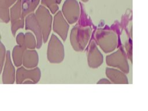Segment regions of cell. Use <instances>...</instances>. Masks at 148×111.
Listing matches in <instances>:
<instances>
[{
  "label": "cell",
  "instance_id": "1",
  "mask_svg": "<svg viewBox=\"0 0 148 111\" xmlns=\"http://www.w3.org/2000/svg\"><path fill=\"white\" fill-rule=\"evenodd\" d=\"M91 28L90 27H83L78 24L72 28L71 34V43L76 51L84 50L90 39Z\"/></svg>",
  "mask_w": 148,
  "mask_h": 111
},
{
  "label": "cell",
  "instance_id": "2",
  "mask_svg": "<svg viewBox=\"0 0 148 111\" xmlns=\"http://www.w3.org/2000/svg\"><path fill=\"white\" fill-rule=\"evenodd\" d=\"M35 15L41 29L43 41L46 43L51 31L52 16L49 10L43 5L38 7Z\"/></svg>",
  "mask_w": 148,
  "mask_h": 111
},
{
  "label": "cell",
  "instance_id": "3",
  "mask_svg": "<svg viewBox=\"0 0 148 111\" xmlns=\"http://www.w3.org/2000/svg\"><path fill=\"white\" fill-rule=\"evenodd\" d=\"M64 57L63 45L58 38L52 34L48 45L47 58L51 63H59L62 61Z\"/></svg>",
  "mask_w": 148,
  "mask_h": 111
},
{
  "label": "cell",
  "instance_id": "4",
  "mask_svg": "<svg viewBox=\"0 0 148 111\" xmlns=\"http://www.w3.org/2000/svg\"><path fill=\"white\" fill-rule=\"evenodd\" d=\"M97 43L105 53H109L116 47L117 37L113 32L99 29L96 34Z\"/></svg>",
  "mask_w": 148,
  "mask_h": 111
},
{
  "label": "cell",
  "instance_id": "5",
  "mask_svg": "<svg viewBox=\"0 0 148 111\" xmlns=\"http://www.w3.org/2000/svg\"><path fill=\"white\" fill-rule=\"evenodd\" d=\"M40 77V71L39 68L28 70L21 67L17 70L16 83H38Z\"/></svg>",
  "mask_w": 148,
  "mask_h": 111
},
{
  "label": "cell",
  "instance_id": "6",
  "mask_svg": "<svg viewBox=\"0 0 148 111\" xmlns=\"http://www.w3.org/2000/svg\"><path fill=\"white\" fill-rule=\"evenodd\" d=\"M21 0H17L10 9L9 17L11 20V31L13 36L16 31L24 27V18L21 14Z\"/></svg>",
  "mask_w": 148,
  "mask_h": 111
},
{
  "label": "cell",
  "instance_id": "7",
  "mask_svg": "<svg viewBox=\"0 0 148 111\" xmlns=\"http://www.w3.org/2000/svg\"><path fill=\"white\" fill-rule=\"evenodd\" d=\"M62 12L68 23L73 24L79 18L80 6L76 0H66L63 4Z\"/></svg>",
  "mask_w": 148,
  "mask_h": 111
},
{
  "label": "cell",
  "instance_id": "8",
  "mask_svg": "<svg viewBox=\"0 0 148 111\" xmlns=\"http://www.w3.org/2000/svg\"><path fill=\"white\" fill-rule=\"evenodd\" d=\"M106 60V62L108 65L117 67L125 73L128 72L129 68L128 63L121 50H119L112 54L108 56Z\"/></svg>",
  "mask_w": 148,
  "mask_h": 111
},
{
  "label": "cell",
  "instance_id": "9",
  "mask_svg": "<svg viewBox=\"0 0 148 111\" xmlns=\"http://www.w3.org/2000/svg\"><path fill=\"white\" fill-rule=\"evenodd\" d=\"M25 29H29L34 32L37 41L36 47H37V49H40L42 45V35L35 15L33 13L27 15L25 18Z\"/></svg>",
  "mask_w": 148,
  "mask_h": 111
},
{
  "label": "cell",
  "instance_id": "10",
  "mask_svg": "<svg viewBox=\"0 0 148 111\" xmlns=\"http://www.w3.org/2000/svg\"><path fill=\"white\" fill-rule=\"evenodd\" d=\"M69 29V25L63 17L62 12L58 11L54 18L53 30L58 34L63 40L65 41L67 37L68 31Z\"/></svg>",
  "mask_w": 148,
  "mask_h": 111
},
{
  "label": "cell",
  "instance_id": "11",
  "mask_svg": "<svg viewBox=\"0 0 148 111\" xmlns=\"http://www.w3.org/2000/svg\"><path fill=\"white\" fill-rule=\"evenodd\" d=\"M87 61L89 66L93 68L98 67L103 62L102 54L98 50L94 40L91 41L89 46Z\"/></svg>",
  "mask_w": 148,
  "mask_h": 111
},
{
  "label": "cell",
  "instance_id": "12",
  "mask_svg": "<svg viewBox=\"0 0 148 111\" xmlns=\"http://www.w3.org/2000/svg\"><path fill=\"white\" fill-rule=\"evenodd\" d=\"M14 68L12 63L10 53L8 50L6 55V61L2 73V82L4 84H12L14 82Z\"/></svg>",
  "mask_w": 148,
  "mask_h": 111
},
{
  "label": "cell",
  "instance_id": "13",
  "mask_svg": "<svg viewBox=\"0 0 148 111\" xmlns=\"http://www.w3.org/2000/svg\"><path fill=\"white\" fill-rule=\"evenodd\" d=\"M22 63L27 68L35 67L38 63V55L35 50H25L23 56Z\"/></svg>",
  "mask_w": 148,
  "mask_h": 111
},
{
  "label": "cell",
  "instance_id": "14",
  "mask_svg": "<svg viewBox=\"0 0 148 111\" xmlns=\"http://www.w3.org/2000/svg\"><path fill=\"white\" fill-rule=\"evenodd\" d=\"M106 75L114 83L127 84L128 80L126 76L120 71L111 68L106 69Z\"/></svg>",
  "mask_w": 148,
  "mask_h": 111
},
{
  "label": "cell",
  "instance_id": "15",
  "mask_svg": "<svg viewBox=\"0 0 148 111\" xmlns=\"http://www.w3.org/2000/svg\"><path fill=\"white\" fill-rule=\"evenodd\" d=\"M17 0H0V20L8 23L10 20L9 8Z\"/></svg>",
  "mask_w": 148,
  "mask_h": 111
},
{
  "label": "cell",
  "instance_id": "16",
  "mask_svg": "<svg viewBox=\"0 0 148 111\" xmlns=\"http://www.w3.org/2000/svg\"><path fill=\"white\" fill-rule=\"evenodd\" d=\"M40 0H21V14L23 18L33 13L39 5Z\"/></svg>",
  "mask_w": 148,
  "mask_h": 111
},
{
  "label": "cell",
  "instance_id": "17",
  "mask_svg": "<svg viewBox=\"0 0 148 111\" xmlns=\"http://www.w3.org/2000/svg\"><path fill=\"white\" fill-rule=\"evenodd\" d=\"M25 49L24 47L20 45L16 46L14 47L12 53V57L14 64L16 66H19L21 65L23 53Z\"/></svg>",
  "mask_w": 148,
  "mask_h": 111
},
{
  "label": "cell",
  "instance_id": "18",
  "mask_svg": "<svg viewBox=\"0 0 148 111\" xmlns=\"http://www.w3.org/2000/svg\"><path fill=\"white\" fill-rule=\"evenodd\" d=\"M23 46L25 49H34L36 46V42L34 35L31 32H27L24 36Z\"/></svg>",
  "mask_w": 148,
  "mask_h": 111
},
{
  "label": "cell",
  "instance_id": "19",
  "mask_svg": "<svg viewBox=\"0 0 148 111\" xmlns=\"http://www.w3.org/2000/svg\"><path fill=\"white\" fill-rule=\"evenodd\" d=\"M62 0H41V4L47 7L52 14H54L58 11V5Z\"/></svg>",
  "mask_w": 148,
  "mask_h": 111
},
{
  "label": "cell",
  "instance_id": "20",
  "mask_svg": "<svg viewBox=\"0 0 148 111\" xmlns=\"http://www.w3.org/2000/svg\"><path fill=\"white\" fill-rule=\"evenodd\" d=\"M6 50L5 46L0 40V74L2 71V67L3 66V62L5 58Z\"/></svg>",
  "mask_w": 148,
  "mask_h": 111
},
{
  "label": "cell",
  "instance_id": "21",
  "mask_svg": "<svg viewBox=\"0 0 148 111\" xmlns=\"http://www.w3.org/2000/svg\"><path fill=\"white\" fill-rule=\"evenodd\" d=\"M98 84H100V83H102V84H106V83H108V84H110V82L108 80L106 79H101L100 80H99L98 82H97Z\"/></svg>",
  "mask_w": 148,
  "mask_h": 111
},
{
  "label": "cell",
  "instance_id": "22",
  "mask_svg": "<svg viewBox=\"0 0 148 111\" xmlns=\"http://www.w3.org/2000/svg\"><path fill=\"white\" fill-rule=\"evenodd\" d=\"M83 2H87V1H88L89 0H82Z\"/></svg>",
  "mask_w": 148,
  "mask_h": 111
}]
</instances>
